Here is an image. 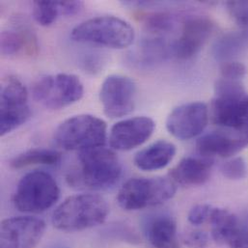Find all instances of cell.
I'll return each mask as SVG.
<instances>
[{
	"mask_svg": "<svg viewBox=\"0 0 248 248\" xmlns=\"http://www.w3.org/2000/svg\"><path fill=\"white\" fill-rule=\"evenodd\" d=\"M122 175L116 154L105 147L78 153V166L67 176L69 185L86 190H107L114 186Z\"/></svg>",
	"mask_w": 248,
	"mask_h": 248,
	"instance_id": "obj_1",
	"label": "cell"
},
{
	"mask_svg": "<svg viewBox=\"0 0 248 248\" xmlns=\"http://www.w3.org/2000/svg\"><path fill=\"white\" fill-rule=\"evenodd\" d=\"M108 214V203L102 195L82 193L65 199L54 210L51 221L59 231L81 232L103 224Z\"/></svg>",
	"mask_w": 248,
	"mask_h": 248,
	"instance_id": "obj_2",
	"label": "cell"
},
{
	"mask_svg": "<svg viewBox=\"0 0 248 248\" xmlns=\"http://www.w3.org/2000/svg\"><path fill=\"white\" fill-rule=\"evenodd\" d=\"M107 123L90 114L73 116L57 126L53 134L55 144L66 151H86L105 147Z\"/></svg>",
	"mask_w": 248,
	"mask_h": 248,
	"instance_id": "obj_3",
	"label": "cell"
},
{
	"mask_svg": "<svg viewBox=\"0 0 248 248\" xmlns=\"http://www.w3.org/2000/svg\"><path fill=\"white\" fill-rule=\"evenodd\" d=\"M71 37L79 43L122 49L133 43L135 33L124 19L114 16H101L77 25L72 30Z\"/></svg>",
	"mask_w": 248,
	"mask_h": 248,
	"instance_id": "obj_4",
	"label": "cell"
},
{
	"mask_svg": "<svg viewBox=\"0 0 248 248\" xmlns=\"http://www.w3.org/2000/svg\"><path fill=\"white\" fill-rule=\"evenodd\" d=\"M59 196L60 188L53 177L35 170L20 179L13 195V203L21 213L41 214L52 208Z\"/></svg>",
	"mask_w": 248,
	"mask_h": 248,
	"instance_id": "obj_5",
	"label": "cell"
},
{
	"mask_svg": "<svg viewBox=\"0 0 248 248\" xmlns=\"http://www.w3.org/2000/svg\"><path fill=\"white\" fill-rule=\"evenodd\" d=\"M176 184L170 178H133L118 192L117 202L125 211H139L159 206L173 198Z\"/></svg>",
	"mask_w": 248,
	"mask_h": 248,
	"instance_id": "obj_6",
	"label": "cell"
},
{
	"mask_svg": "<svg viewBox=\"0 0 248 248\" xmlns=\"http://www.w3.org/2000/svg\"><path fill=\"white\" fill-rule=\"evenodd\" d=\"M34 99L49 109L67 108L83 97L84 88L79 78L70 74H57L41 78L32 88Z\"/></svg>",
	"mask_w": 248,
	"mask_h": 248,
	"instance_id": "obj_7",
	"label": "cell"
},
{
	"mask_svg": "<svg viewBox=\"0 0 248 248\" xmlns=\"http://www.w3.org/2000/svg\"><path fill=\"white\" fill-rule=\"evenodd\" d=\"M0 134L3 136L24 124L31 115L28 93L16 77H8L1 84Z\"/></svg>",
	"mask_w": 248,
	"mask_h": 248,
	"instance_id": "obj_8",
	"label": "cell"
},
{
	"mask_svg": "<svg viewBox=\"0 0 248 248\" xmlns=\"http://www.w3.org/2000/svg\"><path fill=\"white\" fill-rule=\"evenodd\" d=\"M136 85L124 76L112 75L106 78L100 90V101L105 114L109 118H121L133 111Z\"/></svg>",
	"mask_w": 248,
	"mask_h": 248,
	"instance_id": "obj_9",
	"label": "cell"
},
{
	"mask_svg": "<svg viewBox=\"0 0 248 248\" xmlns=\"http://www.w3.org/2000/svg\"><path fill=\"white\" fill-rule=\"evenodd\" d=\"M46 228L44 220L30 216L4 219L0 228V248H36Z\"/></svg>",
	"mask_w": 248,
	"mask_h": 248,
	"instance_id": "obj_10",
	"label": "cell"
},
{
	"mask_svg": "<svg viewBox=\"0 0 248 248\" xmlns=\"http://www.w3.org/2000/svg\"><path fill=\"white\" fill-rule=\"evenodd\" d=\"M209 122L208 107L193 102L176 108L167 117L166 128L180 140H189L201 134Z\"/></svg>",
	"mask_w": 248,
	"mask_h": 248,
	"instance_id": "obj_11",
	"label": "cell"
},
{
	"mask_svg": "<svg viewBox=\"0 0 248 248\" xmlns=\"http://www.w3.org/2000/svg\"><path fill=\"white\" fill-rule=\"evenodd\" d=\"M214 123L242 131L248 127V94L246 91L216 96L212 105Z\"/></svg>",
	"mask_w": 248,
	"mask_h": 248,
	"instance_id": "obj_12",
	"label": "cell"
},
{
	"mask_svg": "<svg viewBox=\"0 0 248 248\" xmlns=\"http://www.w3.org/2000/svg\"><path fill=\"white\" fill-rule=\"evenodd\" d=\"M155 126V122L145 116L120 121L110 129L109 145L117 151H130L145 143L152 136Z\"/></svg>",
	"mask_w": 248,
	"mask_h": 248,
	"instance_id": "obj_13",
	"label": "cell"
},
{
	"mask_svg": "<svg viewBox=\"0 0 248 248\" xmlns=\"http://www.w3.org/2000/svg\"><path fill=\"white\" fill-rule=\"evenodd\" d=\"M214 31V22L206 16L188 18L181 37L174 44V53L182 60L190 59L200 52Z\"/></svg>",
	"mask_w": 248,
	"mask_h": 248,
	"instance_id": "obj_14",
	"label": "cell"
},
{
	"mask_svg": "<svg viewBox=\"0 0 248 248\" xmlns=\"http://www.w3.org/2000/svg\"><path fill=\"white\" fill-rule=\"evenodd\" d=\"M212 220V238L218 245L229 248H248V228L228 210L215 209Z\"/></svg>",
	"mask_w": 248,
	"mask_h": 248,
	"instance_id": "obj_15",
	"label": "cell"
},
{
	"mask_svg": "<svg viewBox=\"0 0 248 248\" xmlns=\"http://www.w3.org/2000/svg\"><path fill=\"white\" fill-rule=\"evenodd\" d=\"M214 160L204 156H186L169 173V178L184 186H198L206 184L212 174Z\"/></svg>",
	"mask_w": 248,
	"mask_h": 248,
	"instance_id": "obj_16",
	"label": "cell"
},
{
	"mask_svg": "<svg viewBox=\"0 0 248 248\" xmlns=\"http://www.w3.org/2000/svg\"><path fill=\"white\" fill-rule=\"evenodd\" d=\"M246 147L247 144L239 134L231 135L217 131L205 134L196 142V148L200 155L208 158L214 156L231 157Z\"/></svg>",
	"mask_w": 248,
	"mask_h": 248,
	"instance_id": "obj_17",
	"label": "cell"
},
{
	"mask_svg": "<svg viewBox=\"0 0 248 248\" xmlns=\"http://www.w3.org/2000/svg\"><path fill=\"white\" fill-rule=\"evenodd\" d=\"M145 232L154 248H180L177 224L169 215H156L149 218Z\"/></svg>",
	"mask_w": 248,
	"mask_h": 248,
	"instance_id": "obj_18",
	"label": "cell"
},
{
	"mask_svg": "<svg viewBox=\"0 0 248 248\" xmlns=\"http://www.w3.org/2000/svg\"><path fill=\"white\" fill-rule=\"evenodd\" d=\"M1 53L12 56L20 52L28 56H34L38 53L39 45L37 37L30 27L17 25L14 30H5L1 33Z\"/></svg>",
	"mask_w": 248,
	"mask_h": 248,
	"instance_id": "obj_19",
	"label": "cell"
},
{
	"mask_svg": "<svg viewBox=\"0 0 248 248\" xmlns=\"http://www.w3.org/2000/svg\"><path fill=\"white\" fill-rule=\"evenodd\" d=\"M176 155V146L166 140L156 141L139 151L133 158L134 165L143 171H155L166 167Z\"/></svg>",
	"mask_w": 248,
	"mask_h": 248,
	"instance_id": "obj_20",
	"label": "cell"
},
{
	"mask_svg": "<svg viewBox=\"0 0 248 248\" xmlns=\"http://www.w3.org/2000/svg\"><path fill=\"white\" fill-rule=\"evenodd\" d=\"M61 160V154L49 149H31L16 155L10 166L14 169H21L32 165H55Z\"/></svg>",
	"mask_w": 248,
	"mask_h": 248,
	"instance_id": "obj_21",
	"label": "cell"
},
{
	"mask_svg": "<svg viewBox=\"0 0 248 248\" xmlns=\"http://www.w3.org/2000/svg\"><path fill=\"white\" fill-rule=\"evenodd\" d=\"M60 15H64L62 1H35L33 16L42 26L52 24Z\"/></svg>",
	"mask_w": 248,
	"mask_h": 248,
	"instance_id": "obj_22",
	"label": "cell"
},
{
	"mask_svg": "<svg viewBox=\"0 0 248 248\" xmlns=\"http://www.w3.org/2000/svg\"><path fill=\"white\" fill-rule=\"evenodd\" d=\"M242 46V39L236 35L221 38L215 46V55L219 60H226L236 54Z\"/></svg>",
	"mask_w": 248,
	"mask_h": 248,
	"instance_id": "obj_23",
	"label": "cell"
},
{
	"mask_svg": "<svg viewBox=\"0 0 248 248\" xmlns=\"http://www.w3.org/2000/svg\"><path fill=\"white\" fill-rule=\"evenodd\" d=\"M221 172L229 180H244L248 175L247 161L241 156L233 157L222 165Z\"/></svg>",
	"mask_w": 248,
	"mask_h": 248,
	"instance_id": "obj_24",
	"label": "cell"
},
{
	"mask_svg": "<svg viewBox=\"0 0 248 248\" xmlns=\"http://www.w3.org/2000/svg\"><path fill=\"white\" fill-rule=\"evenodd\" d=\"M144 21L148 29L154 32H166L173 26V18L165 13H153L144 16Z\"/></svg>",
	"mask_w": 248,
	"mask_h": 248,
	"instance_id": "obj_25",
	"label": "cell"
},
{
	"mask_svg": "<svg viewBox=\"0 0 248 248\" xmlns=\"http://www.w3.org/2000/svg\"><path fill=\"white\" fill-rule=\"evenodd\" d=\"M165 45L159 39H151L143 44L142 56L146 62L162 59L165 56Z\"/></svg>",
	"mask_w": 248,
	"mask_h": 248,
	"instance_id": "obj_26",
	"label": "cell"
},
{
	"mask_svg": "<svg viewBox=\"0 0 248 248\" xmlns=\"http://www.w3.org/2000/svg\"><path fill=\"white\" fill-rule=\"evenodd\" d=\"M215 207L209 204H199L194 206L188 213L187 219L194 226L209 224Z\"/></svg>",
	"mask_w": 248,
	"mask_h": 248,
	"instance_id": "obj_27",
	"label": "cell"
},
{
	"mask_svg": "<svg viewBox=\"0 0 248 248\" xmlns=\"http://www.w3.org/2000/svg\"><path fill=\"white\" fill-rule=\"evenodd\" d=\"M222 78L240 81L247 74V68L243 63L236 61H225L221 66Z\"/></svg>",
	"mask_w": 248,
	"mask_h": 248,
	"instance_id": "obj_28",
	"label": "cell"
},
{
	"mask_svg": "<svg viewBox=\"0 0 248 248\" xmlns=\"http://www.w3.org/2000/svg\"><path fill=\"white\" fill-rule=\"evenodd\" d=\"M227 6L234 20L240 26L248 28V1L228 2Z\"/></svg>",
	"mask_w": 248,
	"mask_h": 248,
	"instance_id": "obj_29",
	"label": "cell"
},
{
	"mask_svg": "<svg viewBox=\"0 0 248 248\" xmlns=\"http://www.w3.org/2000/svg\"><path fill=\"white\" fill-rule=\"evenodd\" d=\"M184 244L189 248H206L210 243L209 235L201 230H192L185 233Z\"/></svg>",
	"mask_w": 248,
	"mask_h": 248,
	"instance_id": "obj_30",
	"label": "cell"
},
{
	"mask_svg": "<svg viewBox=\"0 0 248 248\" xmlns=\"http://www.w3.org/2000/svg\"><path fill=\"white\" fill-rule=\"evenodd\" d=\"M240 135V137L243 139V141L247 144V146H248V127H247L246 129L242 130V131H239L238 133Z\"/></svg>",
	"mask_w": 248,
	"mask_h": 248,
	"instance_id": "obj_31",
	"label": "cell"
},
{
	"mask_svg": "<svg viewBox=\"0 0 248 248\" xmlns=\"http://www.w3.org/2000/svg\"><path fill=\"white\" fill-rule=\"evenodd\" d=\"M247 227L248 228V214H247V216H246V221H245V223H244Z\"/></svg>",
	"mask_w": 248,
	"mask_h": 248,
	"instance_id": "obj_32",
	"label": "cell"
},
{
	"mask_svg": "<svg viewBox=\"0 0 248 248\" xmlns=\"http://www.w3.org/2000/svg\"><path fill=\"white\" fill-rule=\"evenodd\" d=\"M63 248V247H60V248Z\"/></svg>",
	"mask_w": 248,
	"mask_h": 248,
	"instance_id": "obj_33",
	"label": "cell"
}]
</instances>
